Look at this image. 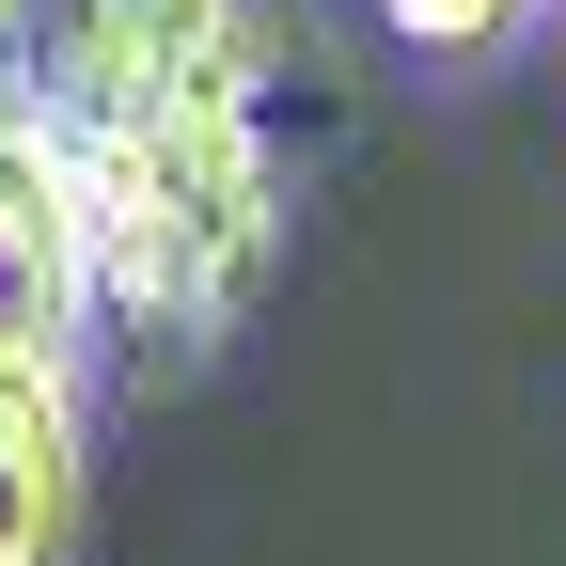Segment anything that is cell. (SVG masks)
Masks as SVG:
<instances>
[{"label":"cell","mask_w":566,"mask_h":566,"mask_svg":"<svg viewBox=\"0 0 566 566\" xmlns=\"http://www.w3.org/2000/svg\"><path fill=\"white\" fill-rule=\"evenodd\" d=\"M80 551V409L63 378H0V566Z\"/></svg>","instance_id":"4"},{"label":"cell","mask_w":566,"mask_h":566,"mask_svg":"<svg viewBox=\"0 0 566 566\" xmlns=\"http://www.w3.org/2000/svg\"><path fill=\"white\" fill-rule=\"evenodd\" d=\"M378 17H394L424 63H488V48H504V32L535 17V0H378Z\"/></svg>","instance_id":"5"},{"label":"cell","mask_w":566,"mask_h":566,"mask_svg":"<svg viewBox=\"0 0 566 566\" xmlns=\"http://www.w3.org/2000/svg\"><path fill=\"white\" fill-rule=\"evenodd\" d=\"M80 174V237H95V300L142 331H221L237 283L268 268V142H252V63L158 80L95 126H63Z\"/></svg>","instance_id":"1"},{"label":"cell","mask_w":566,"mask_h":566,"mask_svg":"<svg viewBox=\"0 0 566 566\" xmlns=\"http://www.w3.org/2000/svg\"><path fill=\"white\" fill-rule=\"evenodd\" d=\"M205 63H252L237 32V0H48V32H32V126H95L126 95H158V80H205Z\"/></svg>","instance_id":"2"},{"label":"cell","mask_w":566,"mask_h":566,"mask_svg":"<svg viewBox=\"0 0 566 566\" xmlns=\"http://www.w3.org/2000/svg\"><path fill=\"white\" fill-rule=\"evenodd\" d=\"M95 300V237H80V174L32 111H0V378H63Z\"/></svg>","instance_id":"3"}]
</instances>
